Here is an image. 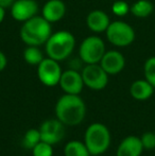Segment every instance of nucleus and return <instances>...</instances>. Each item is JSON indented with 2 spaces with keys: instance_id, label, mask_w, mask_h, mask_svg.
<instances>
[{
  "instance_id": "nucleus-21",
  "label": "nucleus",
  "mask_w": 155,
  "mask_h": 156,
  "mask_svg": "<svg viewBox=\"0 0 155 156\" xmlns=\"http://www.w3.org/2000/svg\"><path fill=\"white\" fill-rule=\"evenodd\" d=\"M145 79L155 87V56H151L143 65Z\"/></svg>"
},
{
  "instance_id": "nucleus-6",
  "label": "nucleus",
  "mask_w": 155,
  "mask_h": 156,
  "mask_svg": "<svg viewBox=\"0 0 155 156\" xmlns=\"http://www.w3.org/2000/svg\"><path fill=\"white\" fill-rule=\"evenodd\" d=\"M105 33L108 41L116 47H128L135 41L134 29L121 20L111 23Z\"/></svg>"
},
{
  "instance_id": "nucleus-5",
  "label": "nucleus",
  "mask_w": 155,
  "mask_h": 156,
  "mask_svg": "<svg viewBox=\"0 0 155 156\" xmlns=\"http://www.w3.org/2000/svg\"><path fill=\"white\" fill-rule=\"evenodd\" d=\"M105 44L98 36H88L81 43L79 55L85 64H99L105 53Z\"/></svg>"
},
{
  "instance_id": "nucleus-26",
  "label": "nucleus",
  "mask_w": 155,
  "mask_h": 156,
  "mask_svg": "<svg viewBox=\"0 0 155 156\" xmlns=\"http://www.w3.org/2000/svg\"><path fill=\"white\" fill-rule=\"evenodd\" d=\"M15 1H16V0H0V6H2V8H4V9L11 8Z\"/></svg>"
},
{
  "instance_id": "nucleus-25",
  "label": "nucleus",
  "mask_w": 155,
  "mask_h": 156,
  "mask_svg": "<svg viewBox=\"0 0 155 156\" xmlns=\"http://www.w3.org/2000/svg\"><path fill=\"white\" fill-rule=\"evenodd\" d=\"M6 65H8V58L3 52L0 51V72L5 69Z\"/></svg>"
},
{
  "instance_id": "nucleus-10",
  "label": "nucleus",
  "mask_w": 155,
  "mask_h": 156,
  "mask_svg": "<svg viewBox=\"0 0 155 156\" xmlns=\"http://www.w3.org/2000/svg\"><path fill=\"white\" fill-rule=\"evenodd\" d=\"M38 4L35 0H16L11 6V15L16 21L25 23L36 16Z\"/></svg>"
},
{
  "instance_id": "nucleus-12",
  "label": "nucleus",
  "mask_w": 155,
  "mask_h": 156,
  "mask_svg": "<svg viewBox=\"0 0 155 156\" xmlns=\"http://www.w3.org/2000/svg\"><path fill=\"white\" fill-rule=\"evenodd\" d=\"M101 67L107 72L108 76L118 74L124 69L125 58L123 54L117 50H110L104 53L101 62L99 63Z\"/></svg>"
},
{
  "instance_id": "nucleus-2",
  "label": "nucleus",
  "mask_w": 155,
  "mask_h": 156,
  "mask_svg": "<svg viewBox=\"0 0 155 156\" xmlns=\"http://www.w3.org/2000/svg\"><path fill=\"white\" fill-rule=\"evenodd\" d=\"M52 34L51 23L43 16H34L25 21L20 28V38L27 46H41Z\"/></svg>"
},
{
  "instance_id": "nucleus-9",
  "label": "nucleus",
  "mask_w": 155,
  "mask_h": 156,
  "mask_svg": "<svg viewBox=\"0 0 155 156\" xmlns=\"http://www.w3.org/2000/svg\"><path fill=\"white\" fill-rule=\"evenodd\" d=\"M41 141H45L50 144H55L60 142L64 137L65 129L64 124L56 119H48L44 121L39 126Z\"/></svg>"
},
{
  "instance_id": "nucleus-24",
  "label": "nucleus",
  "mask_w": 155,
  "mask_h": 156,
  "mask_svg": "<svg viewBox=\"0 0 155 156\" xmlns=\"http://www.w3.org/2000/svg\"><path fill=\"white\" fill-rule=\"evenodd\" d=\"M140 140L145 150L152 151L155 149V133L154 132H146L140 136Z\"/></svg>"
},
{
  "instance_id": "nucleus-27",
  "label": "nucleus",
  "mask_w": 155,
  "mask_h": 156,
  "mask_svg": "<svg viewBox=\"0 0 155 156\" xmlns=\"http://www.w3.org/2000/svg\"><path fill=\"white\" fill-rule=\"evenodd\" d=\"M4 17H5V9L0 6V23L3 21Z\"/></svg>"
},
{
  "instance_id": "nucleus-16",
  "label": "nucleus",
  "mask_w": 155,
  "mask_h": 156,
  "mask_svg": "<svg viewBox=\"0 0 155 156\" xmlns=\"http://www.w3.org/2000/svg\"><path fill=\"white\" fill-rule=\"evenodd\" d=\"M155 87L150 84L147 80H136L130 87V94L135 100L146 101L149 100L154 94Z\"/></svg>"
},
{
  "instance_id": "nucleus-17",
  "label": "nucleus",
  "mask_w": 155,
  "mask_h": 156,
  "mask_svg": "<svg viewBox=\"0 0 155 156\" xmlns=\"http://www.w3.org/2000/svg\"><path fill=\"white\" fill-rule=\"evenodd\" d=\"M65 156H90L88 149L84 142L80 140H70L64 147Z\"/></svg>"
},
{
  "instance_id": "nucleus-8",
  "label": "nucleus",
  "mask_w": 155,
  "mask_h": 156,
  "mask_svg": "<svg viewBox=\"0 0 155 156\" xmlns=\"http://www.w3.org/2000/svg\"><path fill=\"white\" fill-rule=\"evenodd\" d=\"M62 73L63 71L60 64L53 58H44L37 66L38 80L45 86L53 87L58 85Z\"/></svg>"
},
{
  "instance_id": "nucleus-23",
  "label": "nucleus",
  "mask_w": 155,
  "mask_h": 156,
  "mask_svg": "<svg viewBox=\"0 0 155 156\" xmlns=\"http://www.w3.org/2000/svg\"><path fill=\"white\" fill-rule=\"evenodd\" d=\"M112 11L116 16L122 17L125 16L129 12L131 11V6L129 5L128 2L123 1V0H117L113 3Z\"/></svg>"
},
{
  "instance_id": "nucleus-11",
  "label": "nucleus",
  "mask_w": 155,
  "mask_h": 156,
  "mask_svg": "<svg viewBox=\"0 0 155 156\" xmlns=\"http://www.w3.org/2000/svg\"><path fill=\"white\" fill-rule=\"evenodd\" d=\"M58 85L65 94H80L84 87V81L80 72L76 69H68L63 71Z\"/></svg>"
},
{
  "instance_id": "nucleus-20",
  "label": "nucleus",
  "mask_w": 155,
  "mask_h": 156,
  "mask_svg": "<svg viewBox=\"0 0 155 156\" xmlns=\"http://www.w3.org/2000/svg\"><path fill=\"white\" fill-rule=\"evenodd\" d=\"M41 141V133H39L38 129H30L26 132V134L23 135V146L28 150H31Z\"/></svg>"
},
{
  "instance_id": "nucleus-1",
  "label": "nucleus",
  "mask_w": 155,
  "mask_h": 156,
  "mask_svg": "<svg viewBox=\"0 0 155 156\" xmlns=\"http://www.w3.org/2000/svg\"><path fill=\"white\" fill-rule=\"evenodd\" d=\"M55 116L64 125L75 126L84 120L86 105L79 94H65L55 104Z\"/></svg>"
},
{
  "instance_id": "nucleus-19",
  "label": "nucleus",
  "mask_w": 155,
  "mask_h": 156,
  "mask_svg": "<svg viewBox=\"0 0 155 156\" xmlns=\"http://www.w3.org/2000/svg\"><path fill=\"white\" fill-rule=\"evenodd\" d=\"M44 58V54L38 46H27L23 50V60L29 65L38 66Z\"/></svg>"
},
{
  "instance_id": "nucleus-22",
  "label": "nucleus",
  "mask_w": 155,
  "mask_h": 156,
  "mask_svg": "<svg viewBox=\"0 0 155 156\" xmlns=\"http://www.w3.org/2000/svg\"><path fill=\"white\" fill-rule=\"evenodd\" d=\"M33 156H53L52 144H47L45 141H41L32 149Z\"/></svg>"
},
{
  "instance_id": "nucleus-13",
  "label": "nucleus",
  "mask_w": 155,
  "mask_h": 156,
  "mask_svg": "<svg viewBox=\"0 0 155 156\" xmlns=\"http://www.w3.org/2000/svg\"><path fill=\"white\" fill-rule=\"evenodd\" d=\"M145 151L140 137L135 135L126 136L120 141L116 156H141Z\"/></svg>"
},
{
  "instance_id": "nucleus-18",
  "label": "nucleus",
  "mask_w": 155,
  "mask_h": 156,
  "mask_svg": "<svg viewBox=\"0 0 155 156\" xmlns=\"http://www.w3.org/2000/svg\"><path fill=\"white\" fill-rule=\"evenodd\" d=\"M153 10L154 5L151 1H149V0H138V1L132 4L130 12L138 18H146V17L150 16L152 14Z\"/></svg>"
},
{
  "instance_id": "nucleus-3",
  "label": "nucleus",
  "mask_w": 155,
  "mask_h": 156,
  "mask_svg": "<svg viewBox=\"0 0 155 156\" xmlns=\"http://www.w3.org/2000/svg\"><path fill=\"white\" fill-rule=\"evenodd\" d=\"M45 50L48 58L61 62L70 56L76 47V38L68 31H58L49 37L45 44Z\"/></svg>"
},
{
  "instance_id": "nucleus-7",
  "label": "nucleus",
  "mask_w": 155,
  "mask_h": 156,
  "mask_svg": "<svg viewBox=\"0 0 155 156\" xmlns=\"http://www.w3.org/2000/svg\"><path fill=\"white\" fill-rule=\"evenodd\" d=\"M82 78L84 85L93 90H102L108 83V74L100 64H87L83 68Z\"/></svg>"
},
{
  "instance_id": "nucleus-4",
  "label": "nucleus",
  "mask_w": 155,
  "mask_h": 156,
  "mask_svg": "<svg viewBox=\"0 0 155 156\" xmlns=\"http://www.w3.org/2000/svg\"><path fill=\"white\" fill-rule=\"evenodd\" d=\"M84 144H86L90 155L98 156L103 154L111 146L110 129L100 122L90 124L85 132Z\"/></svg>"
},
{
  "instance_id": "nucleus-14",
  "label": "nucleus",
  "mask_w": 155,
  "mask_h": 156,
  "mask_svg": "<svg viewBox=\"0 0 155 156\" xmlns=\"http://www.w3.org/2000/svg\"><path fill=\"white\" fill-rule=\"evenodd\" d=\"M43 17L50 23L60 21L66 14V5L62 0H48L43 6Z\"/></svg>"
},
{
  "instance_id": "nucleus-15",
  "label": "nucleus",
  "mask_w": 155,
  "mask_h": 156,
  "mask_svg": "<svg viewBox=\"0 0 155 156\" xmlns=\"http://www.w3.org/2000/svg\"><path fill=\"white\" fill-rule=\"evenodd\" d=\"M87 27L90 31L95 33L105 32L111 23L110 17L105 12L101 10L91 11L86 18Z\"/></svg>"
}]
</instances>
